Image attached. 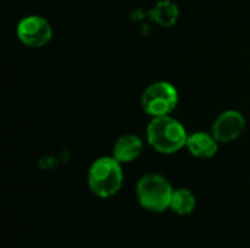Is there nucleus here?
I'll use <instances>...</instances> for the list:
<instances>
[{
    "label": "nucleus",
    "instance_id": "8",
    "mask_svg": "<svg viewBox=\"0 0 250 248\" xmlns=\"http://www.w3.org/2000/svg\"><path fill=\"white\" fill-rule=\"evenodd\" d=\"M142 140L136 134H123L117 139L113 148V158L120 164L132 162L142 153Z\"/></svg>",
    "mask_w": 250,
    "mask_h": 248
},
{
    "label": "nucleus",
    "instance_id": "6",
    "mask_svg": "<svg viewBox=\"0 0 250 248\" xmlns=\"http://www.w3.org/2000/svg\"><path fill=\"white\" fill-rule=\"evenodd\" d=\"M246 129V120L239 111H226L223 113L212 126L214 137L221 143H229L237 139Z\"/></svg>",
    "mask_w": 250,
    "mask_h": 248
},
{
    "label": "nucleus",
    "instance_id": "5",
    "mask_svg": "<svg viewBox=\"0 0 250 248\" xmlns=\"http://www.w3.org/2000/svg\"><path fill=\"white\" fill-rule=\"evenodd\" d=\"M16 35L22 44L32 47V48H38V47L45 45L51 39L53 29L47 19L31 15V16L23 18L18 23Z\"/></svg>",
    "mask_w": 250,
    "mask_h": 248
},
{
    "label": "nucleus",
    "instance_id": "10",
    "mask_svg": "<svg viewBox=\"0 0 250 248\" xmlns=\"http://www.w3.org/2000/svg\"><path fill=\"white\" fill-rule=\"evenodd\" d=\"M195 206H196V197L190 190H188V189L174 190L173 197H171V205H170V209L174 213H177L180 216L189 215L193 212Z\"/></svg>",
    "mask_w": 250,
    "mask_h": 248
},
{
    "label": "nucleus",
    "instance_id": "1",
    "mask_svg": "<svg viewBox=\"0 0 250 248\" xmlns=\"http://www.w3.org/2000/svg\"><path fill=\"white\" fill-rule=\"evenodd\" d=\"M146 137L149 145L160 153L179 152L188 143V134L185 127L173 117L163 115L154 117L146 129Z\"/></svg>",
    "mask_w": 250,
    "mask_h": 248
},
{
    "label": "nucleus",
    "instance_id": "4",
    "mask_svg": "<svg viewBox=\"0 0 250 248\" xmlns=\"http://www.w3.org/2000/svg\"><path fill=\"white\" fill-rule=\"evenodd\" d=\"M179 102L177 89L168 82H155L142 95V107L152 117L168 115Z\"/></svg>",
    "mask_w": 250,
    "mask_h": 248
},
{
    "label": "nucleus",
    "instance_id": "3",
    "mask_svg": "<svg viewBox=\"0 0 250 248\" xmlns=\"http://www.w3.org/2000/svg\"><path fill=\"white\" fill-rule=\"evenodd\" d=\"M173 187L168 180L157 172L145 174L136 184V197L139 205L154 213H161L170 209Z\"/></svg>",
    "mask_w": 250,
    "mask_h": 248
},
{
    "label": "nucleus",
    "instance_id": "2",
    "mask_svg": "<svg viewBox=\"0 0 250 248\" xmlns=\"http://www.w3.org/2000/svg\"><path fill=\"white\" fill-rule=\"evenodd\" d=\"M123 184V170L116 158L104 156L94 161L88 171V187L101 199L113 197Z\"/></svg>",
    "mask_w": 250,
    "mask_h": 248
},
{
    "label": "nucleus",
    "instance_id": "9",
    "mask_svg": "<svg viewBox=\"0 0 250 248\" xmlns=\"http://www.w3.org/2000/svg\"><path fill=\"white\" fill-rule=\"evenodd\" d=\"M151 18L160 25V26H166L170 28L177 22L179 18V7L170 1V0H161L158 1L154 9L151 10Z\"/></svg>",
    "mask_w": 250,
    "mask_h": 248
},
{
    "label": "nucleus",
    "instance_id": "7",
    "mask_svg": "<svg viewBox=\"0 0 250 248\" xmlns=\"http://www.w3.org/2000/svg\"><path fill=\"white\" fill-rule=\"evenodd\" d=\"M186 146L193 156L201 159H208L217 153L218 140L214 137V134L211 136L209 133L205 132H196L188 137Z\"/></svg>",
    "mask_w": 250,
    "mask_h": 248
}]
</instances>
